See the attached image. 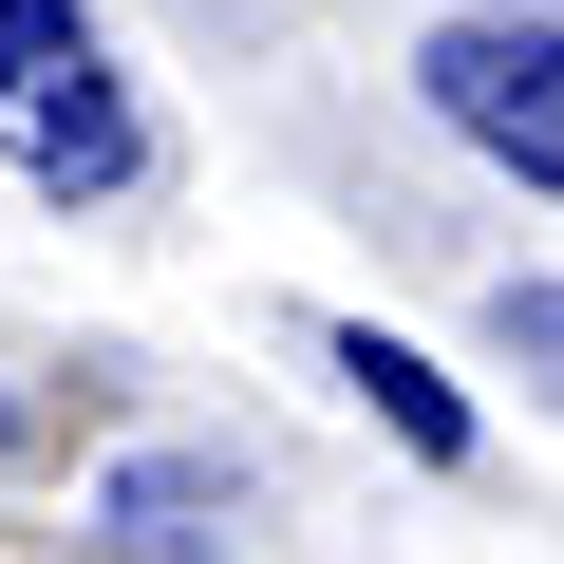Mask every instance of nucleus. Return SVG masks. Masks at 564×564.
I'll list each match as a JSON object with an SVG mask.
<instances>
[{
	"mask_svg": "<svg viewBox=\"0 0 564 564\" xmlns=\"http://www.w3.org/2000/svg\"><path fill=\"white\" fill-rule=\"evenodd\" d=\"M0 151H20V188H57V207H95V188L151 170V132H132V95H113V57H95L76 0H0Z\"/></svg>",
	"mask_w": 564,
	"mask_h": 564,
	"instance_id": "1",
	"label": "nucleus"
},
{
	"mask_svg": "<svg viewBox=\"0 0 564 564\" xmlns=\"http://www.w3.org/2000/svg\"><path fill=\"white\" fill-rule=\"evenodd\" d=\"M414 95L489 151V170H527V188H564V20H433V57H414Z\"/></svg>",
	"mask_w": 564,
	"mask_h": 564,
	"instance_id": "2",
	"label": "nucleus"
},
{
	"mask_svg": "<svg viewBox=\"0 0 564 564\" xmlns=\"http://www.w3.org/2000/svg\"><path fill=\"white\" fill-rule=\"evenodd\" d=\"M226 527H245V489H226L207 452H132V470H113V545H132V564H207Z\"/></svg>",
	"mask_w": 564,
	"mask_h": 564,
	"instance_id": "3",
	"label": "nucleus"
},
{
	"mask_svg": "<svg viewBox=\"0 0 564 564\" xmlns=\"http://www.w3.org/2000/svg\"><path fill=\"white\" fill-rule=\"evenodd\" d=\"M339 377H358V395L395 414V452H414V470H470V395H452V377H433L414 339H377V321H339Z\"/></svg>",
	"mask_w": 564,
	"mask_h": 564,
	"instance_id": "4",
	"label": "nucleus"
},
{
	"mask_svg": "<svg viewBox=\"0 0 564 564\" xmlns=\"http://www.w3.org/2000/svg\"><path fill=\"white\" fill-rule=\"evenodd\" d=\"M508 358H545V377H564V282H508Z\"/></svg>",
	"mask_w": 564,
	"mask_h": 564,
	"instance_id": "5",
	"label": "nucleus"
},
{
	"mask_svg": "<svg viewBox=\"0 0 564 564\" xmlns=\"http://www.w3.org/2000/svg\"><path fill=\"white\" fill-rule=\"evenodd\" d=\"M20 433H39V414H20V395H0V470H20Z\"/></svg>",
	"mask_w": 564,
	"mask_h": 564,
	"instance_id": "6",
	"label": "nucleus"
}]
</instances>
